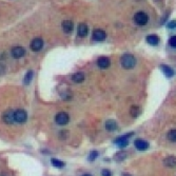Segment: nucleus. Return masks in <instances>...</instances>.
<instances>
[{"instance_id": "obj_27", "label": "nucleus", "mask_w": 176, "mask_h": 176, "mask_svg": "<svg viewBox=\"0 0 176 176\" xmlns=\"http://www.w3.org/2000/svg\"><path fill=\"white\" fill-rule=\"evenodd\" d=\"M111 172L108 169H103L102 170V176H111Z\"/></svg>"}, {"instance_id": "obj_8", "label": "nucleus", "mask_w": 176, "mask_h": 176, "mask_svg": "<svg viewBox=\"0 0 176 176\" xmlns=\"http://www.w3.org/2000/svg\"><path fill=\"white\" fill-rule=\"evenodd\" d=\"M11 53H12V56L14 58H20V57L25 56V50L22 47H15L12 49V52Z\"/></svg>"}, {"instance_id": "obj_25", "label": "nucleus", "mask_w": 176, "mask_h": 176, "mask_svg": "<svg viewBox=\"0 0 176 176\" xmlns=\"http://www.w3.org/2000/svg\"><path fill=\"white\" fill-rule=\"evenodd\" d=\"M168 28H176V20L170 21V22L168 23Z\"/></svg>"}, {"instance_id": "obj_9", "label": "nucleus", "mask_w": 176, "mask_h": 176, "mask_svg": "<svg viewBox=\"0 0 176 176\" xmlns=\"http://www.w3.org/2000/svg\"><path fill=\"white\" fill-rule=\"evenodd\" d=\"M97 65L100 69H108L111 65V61L108 57H100L97 60Z\"/></svg>"}, {"instance_id": "obj_16", "label": "nucleus", "mask_w": 176, "mask_h": 176, "mask_svg": "<svg viewBox=\"0 0 176 176\" xmlns=\"http://www.w3.org/2000/svg\"><path fill=\"white\" fill-rule=\"evenodd\" d=\"M160 69H161V71L164 72V75H166L167 77H172L173 75H174V71H173L170 67H168V65H160Z\"/></svg>"}, {"instance_id": "obj_7", "label": "nucleus", "mask_w": 176, "mask_h": 176, "mask_svg": "<svg viewBox=\"0 0 176 176\" xmlns=\"http://www.w3.org/2000/svg\"><path fill=\"white\" fill-rule=\"evenodd\" d=\"M134 144H135V148L139 151H146L149 148L148 141H146L144 139H136L134 141Z\"/></svg>"}, {"instance_id": "obj_18", "label": "nucleus", "mask_w": 176, "mask_h": 176, "mask_svg": "<svg viewBox=\"0 0 176 176\" xmlns=\"http://www.w3.org/2000/svg\"><path fill=\"white\" fill-rule=\"evenodd\" d=\"M72 79H73V81H75L77 83L82 82V81L85 80V75H83V73H81V72H78V73L73 74Z\"/></svg>"}, {"instance_id": "obj_24", "label": "nucleus", "mask_w": 176, "mask_h": 176, "mask_svg": "<svg viewBox=\"0 0 176 176\" xmlns=\"http://www.w3.org/2000/svg\"><path fill=\"white\" fill-rule=\"evenodd\" d=\"M98 156V153L96 151H92L91 152V154H90V157H89V159L91 160V161H93V160H95L96 159V157Z\"/></svg>"}, {"instance_id": "obj_19", "label": "nucleus", "mask_w": 176, "mask_h": 176, "mask_svg": "<svg viewBox=\"0 0 176 176\" xmlns=\"http://www.w3.org/2000/svg\"><path fill=\"white\" fill-rule=\"evenodd\" d=\"M130 113H131V116L134 118H136L138 115L140 114V109L139 107H137V105H133V107L131 108V111H130Z\"/></svg>"}, {"instance_id": "obj_1", "label": "nucleus", "mask_w": 176, "mask_h": 176, "mask_svg": "<svg viewBox=\"0 0 176 176\" xmlns=\"http://www.w3.org/2000/svg\"><path fill=\"white\" fill-rule=\"evenodd\" d=\"M120 63H121V65L125 69H133L136 65V58L131 54H125L120 59Z\"/></svg>"}, {"instance_id": "obj_3", "label": "nucleus", "mask_w": 176, "mask_h": 176, "mask_svg": "<svg viewBox=\"0 0 176 176\" xmlns=\"http://www.w3.org/2000/svg\"><path fill=\"white\" fill-rule=\"evenodd\" d=\"M28 119V114L25 110H17L14 112V120L18 124H23Z\"/></svg>"}, {"instance_id": "obj_28", "label": "nucleus", "mask_w": 176, "mask_h": 176, "mask_svg": "<svg viewBox=\"0 0 176 176\" xmlns=\"http://www.w3.org/2000/svg\"><path fill=\"white\" fill-rule=\"evenodd\" d=\"M82 176H92V175H90V174H85V175H82Z\"/></svg>"}, {"instance_id": "obj_4", "label": "nucleus", "mask_w": 176, "mask_h": 176, "mask_svg": "<svg viewBox=\"0 0 176 176\" xmlns=\"http://www.w3.org/2000/svg\"><path fill=\"white\" fill-rule=\"evenodd\" d=\"M55 120H56V122L58 125L63 126V125H67L68 122H69L70 117L65 112H59V113L56 115V117H55Z\"/></svg>"}, {"instance_id": "obj_11", "label": "nucleus", "mask_w": 176, "mask_h": 176, "mask_svg": "<svg viewBox=\"0 0 176 176\" xmlns=\"http://www.w3.org/2000/svg\"><path fill=\"white\" fill-rule=\"evenodd\" d=\"M2 118H3V121L5 122V124H13V121H15L14 120V113H13L12 111H6L5 113L3 114V116H2Z\"/></svg>"}, {"instance_id": "obj_10", "label": "nucleus", "mask_w": 176, "mask_h": 176, "mask_svg": "<svg viewBox=\"0 0 176 176\" xmlns=\"http://www.w3.org/2000/svg\"><path fill=\"white\" fill-rule=\"evenodd\" d=\"M93 39L96 41H102L105 39V32L103 30H95L93 32Z\"/></svg>"}, {"instance_id": "obj_20", "label": "nucleus", "mask_w": 176, "mask_h": 176, "mask_svg": "<svg viewBox=\"0 0 176 176\" xmlns=\"http://www.w3.org/2000/svg\"><path fill=\"white\" fill-rule=\"evenodd\" d=\"M51 162H52L53 166L56 167V168H63V167H65V162L60 161V160L56 159V158H52Z\"/></svg>"}, {"instance_id": "obj_22", "label": "nucleus", "mask_w": 176, "mask_h": 176, "mask_svg": "<svg viewBox=\"0 0 176 176\" xmlns=\"http://www.w3.org/2000/svg\"><path fill=\"white\" fill-rule=\"evenodd\" d=\"M33 75H34V73H33L32 71L28 72V73H26V75H25V79H23V82H25V85H28V83L31 82V80H32Z\"/></svg>"}, {"instance_id": "obj_21", "label": "nucleus", "mask_w": 176, "mask_h": 176, "mask_svg": "<svg viewBox=\"0 0 176 176\" xmlns=\"http://www.w3.org/2000/svg\"><path fill=\"white\" fill-rule=\"evenodd\" d=\"M168 139L171 140L173 142H176V129L174 130H171V131L168 132Z\"/></svg>"}, {"instance_id": "obj_29", "label": "nucleus", "mask_w": 176, "mask_h": 176, "mask_svg": "<svg viewBox=\"0 0 176 176\" xmlns=\"http://www.w3.org/2000/svg\"><path fill=\"white\" fill-rule=\"evenodd\" d=\"M154 1H156V2H158V1H161V0H154Z\"/></svg>"}, {"instance_id": "obj_12", "label": "nucleus", "mask_w": 176, "mask_h": 176, "mask_svg": "<svg viewBox=\"0 0 176 176\" xmlns=\"http://www.w3.org/2000/svg\"><path fill=\"white\" fill-rule=\"evenodd\" d=\"M88 32H89V28H88L87 25L85 23H80L78 25V28H77V33L80 37H85L88 35Z\"/></svg>"}, {"instance_id": "obj_2", "label": "nucleus", "mask_w": 176, "mask_h": 176, "mask_svg": "<svg viewBox=\"0 0 176 176\" xmlns=\"http://www.w3.org/2000/svg\"><path fill=\"white\" fill-rule=\"evenodd\" d=\"M134 21L136 25H144L148 23L149 21V16L144 12H138L134 16Z\"/></svg>"}, {"instance_id": "obj_13", "label": "nucleus", "mask_w": 176, "mask_h": 176, "mask_svg": "<svg viewBox=\"0 0 176 176\" xmlns=\"http://www.w3.org/2000/svg\"><path fill=\"white\" fill-rule=\"evenodd\" d=\"M164 164L168 168H174L176 167V157L175 156H168L164 160Z\"/></svg>"}, {"instance_id": "obj_30", "label": "nucleus", "mask_w": 176, "mask_h": 176, "mask_svg": "<svg viewBox=\"0 0 176 176\" xmlns=\"http://www.w3.org/2000/svg\"><path fill=\"white\" fill-rule=\"evenodd\" d=\"M124 176H126V175H125V174H124ZM127 176H130V175H127Z\"/></svg>"}, {"instance_id": "obj_23", "label": "nucleus", "mask_w": 176, "mask_h": 176, "mask_svg": "<svg viewBox=\"0 0 176 176\" xmlns=\"http://www.w3.org/2000/svg\"><path fill=\"white\" fill-rule=\"evenodd\" d=\"M169 45H171L172 48L176 49V36H172L169 40Z\"/></svg>"}, {"instance_id": "obj_6", "label": "nucleus", "mask_w": 176, "mask_h": 176, "mask_svg": "<svg viewBox=\"0 0 176 176\" xmlns=\"http://www.w3.org/2000/svg\"><path fill=\"white\" fill-rule=\"evenodd\" d=\"M132 134L133 133H129L128 135H124V136L118 137L117 139H116V144H118V147H120V148H125V147H127L128 144H129L128 138H129L130 136H132Z\"/></svg>"}, {"instance_id": "obj_15", "label": "nucleus", "mask_w": 176, "mask_h": 176, "mask_svg": "<svg viewBox=\"0 0 176 176\" xmlns=\"http://www.w3.org/2000/svg\"><path fill=\"white\" fill-rule=\"evenodd\" d=\"M147 42L151 45H157L159 43V38L157 35H149L147 36Z\"/></svg>"}, {"instance_id": "obj_26", "label": "nucleus", "mask_w": 176, "mask_h": 176, "mask_svg": "<svg viewBox=\"0 0 176 176\" xmlns=\"http://www.w3.org/2000/svg\"><path fill=\"white\" fill-rule=\"evenodd\" d=\"M125 157H126V154H125V153H119L118 155H116V158H117L116 160H122Z\"/></svg>"}, {"instance_id": "obj_5", "label": "nucleus", "mask_w": 176, "mask_h": 176, "mask_svg": "<svg viewBox=\"0 0 176 176\" xmlns=\"http://www.w3.org/2000/svg\"><path fill=\"white\" fill-rule=\"evenodd\" d=\"M31 49H32L33 51H35V52H38V51H40L41 49H42L43 47V41L42 39L40 38H35L32 40V42H31L30 45Z\"/></svg>"}, {"instance_id": "obj_14", "label": "nucleus", "mask_w": 176, "mask_h": 176, "mask_svg": "<svg viewBox=\"0 0 176 176\" xmlns=\"http://www.w3.org/2000/svg\"><path fill=\"white\" fill-rule=\"evenodd\" d=\"M74 28V25L71 20H65L62 22V30L65 33H71Z\"/></svg>"}, {"instance_id": "obj_17", "label": "nucleus", "mask_w": 176, "mask_h": 176, "mask_svg": "<svg viewBox=\"0 0 176 176\" xmlns=\"http://www.w3.org/2000/svg\"><path fill=\"white\" fill-rule=\"evenodd\" d=\"M116 128H117V124H116L115 120L110 119L105 122V129H107L108 131H115Z\"/></svg>"}]
</instances>
